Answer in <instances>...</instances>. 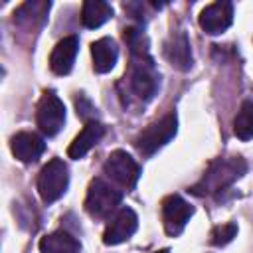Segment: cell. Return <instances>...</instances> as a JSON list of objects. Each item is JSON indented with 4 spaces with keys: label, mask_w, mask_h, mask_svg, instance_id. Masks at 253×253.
<instances>
[{
    "label": "cell",
    "mask_w": 253,
    "mask_h": 253,
    "mask_svg": "<svg viewBox=\"0 0 253 253\" xmlns=\"http://www.w3.org/2000/svg\"><path fill=\"white\" fill-rule=\"evenodd\" d=\"M247 172V162L241 156L217 158L204 172L202 180L192 186L196 196H217L225 192L233 182H237Z\"/></svg>",
    "instance_id": "6da1fadb"
},
{
    "label": "cell",
    "mask_w": 253,
    "mask_h": 253,
    "mask_svg": "<svg viewBox=\"0 0 253 253\" xmlns=\"http://www.w3.org/2000/svg\"><path fill=\"white\" fill-rule=\"evenodd\" d=\"M121 200H123L121 190H117L113 184H109L103 178H95L87 188L83 206L89 215L103 219V217H109L113 211H117V208L121 206Z\"/></svg>",
    "instance_id": "7a4b0ae2"
},
{
    "label": "cell",
    "mask_w": 253,
    "mask_h": 253,
    "mask_svg": "<svg viewBox=\"0 0 253 253\" xmlns=\"http://www.w3.org/2000/svg\"><path fill=\"white\" fill-rule=\"evenodd\" d=\"M176 130H178V119L174 113H168L160 121L148 125L136 136L134 146L142 156H152L154 152H158L166 142H170L176 136Z\"/></svg>",
    "instance_id": "3957f363"
},
{
    "label": "cell",
    "mask_w": 253,
    "mask_h": 253,
    "mask_svg": "<svg viewBox=\"0 0 253 253\" xmlns=\"http://www.w3.org/2000/svg\"><path fill=\"white\" fill-rule=\"evenodd\" d=\"M69 186V170L61 158H51L38 176V192L43 204L57 202Z\"/></svg>",
    "instance_id": "277c9868"
},
{
    "label": "cell",
    "mask_w": 253,
    "mask_h": 253,
    "mask_svg": "<svg viewBox=\"0 0 253 253\" xmlns=\"http://www.w3.org/2000/svg\"><path fill=\"white\" fill-rule=\"evenodd\" d=\"M126 79L130 93L138 101H150L158 89V73L154 69L152 57H132Z\"/></svg>",
    "instance_id": "5b68a950"
},
{
    "label": "cell",
    "mask_w": 253,
    "mask_h": 253,
    "mask_svg": "<svg viewBox=\"0 0 253 253\" xmlns=\"http://www.w3.org/2000/svg\"><path fill=\"white\" fill-rule=\"evenodd\" d=\"M103 172L119 186L130 190L136 186L138 178H140V166L136 164V160L125 152V150H113L109 154V158L103 164Z\"/></svg>",
    "instance_id": "8992f818"
},
{
    "label": "cell",
    "mask_w": 253,
    "mask_h": 253,
    "mask_svg": "<svg viewBox=\"0 0 253 253\" xmlns=\"http://www.w3.org/2000/svg\"><path fill=\"white\" fill-rule=\"evenodd\" d=\"M36 121L45 136H55L61 130L65 123V105L53 91H45L42 95L36 111Z\"/></svg>",
    "instance_id": "52a82bcc"
},
{
    "label": "cell",
    "mask_w": 253,
    "mask_h": 253,
    "mask_svg": "<svg viewBox=\"0 0 253 253\" xmlns=\"http://www.w3.org/2000/svg\"><path fill=\"white\" fill-rule=\"evenodd\" d=\"M194 213V208L178 194H170L162 200V223H164V231L172 237L180 235L186 227V223L190 221Z\"/></svg>",
    "instance_id": "ba28073f"
},
{
    "label": "cell",
    "mask_w": 253,
    "mask_h": 253,
    "mask_svg": "<svg viewBox=\"0 0 253 253\" xmlns=\"http://www.w3.org/2000/svg\"><path fill=\"white\" fill-rule=\"evenodd\" d=\"M136 227H138V217H136L134 210L121 208L109 219L105 233H103V243L105 245H119L126 239H130L132 233L136 231Z\"/></svg>",
    "instance_id": "9c48e42d"
},
{
    "label": "cell",
    "mask_w": 253,
    "mask_h": 253,
    "mask_svg": "<svg viewBox=\"0 0 253 253\" xmlns=\"http://www.w3.org/2000/svg\"><path fill=\"white\" fill-rule=\"evenodd\" d=\"M233 22V6L231 2H213L210 6H206L200 12V28L210 34V36H217L223 34Z\"/></svg>",
    "instance_id": "30bf717a"
},
{
    "label": "cell",
    "mask_w": 253,
    "mask_h": 253,
    "mask_svg": "<svg viewBox=\"0 0 253 253\" xmlns=\"http://www.w3.org/2000/svg\"><path fill=\"white\" fill-rule=\"evenodd\" d=\"M164 57L172 67L180 71H188L192 67V49L186 32L178 30L170 34V38L164 42Z\"/></svg>",
    "instance_id": "8fae6325"
},
{
    "label": "cell",
    "mask_w": 253,
    "mask_h": 253,
    "mask_svg": "<svg viewBox=\"0 0 253 253\" xmlns=\"http://www.w3.org/2000/svg\"><path fill=\"white\" fill-rule=\"evenodd\" d=\"M10 148H12V154L24 162V164H32L36 162L43 150H45V142L40 134L36 132H18L12 136L10 140Z\"/></svg>",
    "instance_id": "7c38bea8"
},
{
    "label": "cell",
    "mask_w": 253,
    "mask_h": 253,
    "mask_svg": "<svg viewBox=\"0 0 253 253\" xmlns=\"http://www.w3.org/2000/svg\"><path fill=\"white\" fill-rule=\"evenodd\" d=\"M79 49V38L77 36H67L59 40L49 55V67L55 75H67L73 67L75 55Z\"/></svg>",
    "instance_id": "4fadbf2b"
},
{
    "label": "cell",
    "mask_w": 253,
    "mask_h": 253,
    "mask_svg": "<svg viewBox=\"0 0 253 253\" xmlns=\"http://www.w3.org/2000/svg\"><path fill=\"white\" fill-rule=\"evenodd\" d=\"M103 134H105V126H103L101 123H97V121H87L85 126L81 128V132L73 138V142H71L69 148H67L69 158H73V160L83 158V156L103 138Z\"/></svg>",
    "instance_id": "5bb4252c"
},
{
    "label": "cell",
    "mask_w": 253,
    "mask_h": 253,
    "mask_svg": "<svg viewBox=\"0 0 253 253\" xmlns=\"http://www.w3.org/2000/svg\"><path fill=\"white\" fill-rule=\"evenodd\" d=\"M91 57H93V67L97 73H107L115 67L117 57H119V47L113 38H101L91 43Z\"/></svg>",
    "instance_id": "9a60e30c"
},
{
    "label": "cell",
    "mask_w": 253,
    "mask_h": 253,
    "mask_svg": "<svg viewBox=\"0 0 253 253\" xmlns=\"http://www.w3.org/2000/svg\"><path fill=\"white\" fill-rule=\"evenodd\" d=\"M79 241L63 229L47 233L40 239V253H79Z\"/></svg>",
    "instance_id": "2e32d148"
},
{
    "label": "cell",
    "mask_w": 253,
    "mask_h": 253,
    "mask_svg": "<svg viewBox=\"0 0 253 253\" xmlns=\"http://www.w3.org/2000/svg\"><path fill=\"white\" fill-rule=\"evenodd\" d=\"M111 18H113V8L103 0H87L81 6V22L89 30L101 28Z\"/></svg>",
    "instance_id": "e0dca14e"
},
{
    "label": "cell",
    "mask_w": 253,
    "mask_h": 253,
    "mask_svg": "<svg viewBox=\"0 0 253 253\" xmlns=\"http://www.w3.org/2000/svg\"><path fill=\"white\" fill-rule=\"evenodd\" d=\"M233 132L239 140L253 138V101H243L233 121Z\"/></svg>",
    "instance_id": "ac0fdd59"
},
{
    "label": "cell",
    "mask_w": 253,
    "mask_h": 253,
    "mask_svg": "<svg viewBox=\"0 0 253 253\" xmlns=\"http://www.w3.org/2000/svg\"><path fill=\"white\" fill-rule=\"evenodd\" d=\"M125 42H126L132 57H150V49H148L150 42L140 28H126L125 30Z\"/></svg>",
    "instance_id": "d6986e66"
},
{
    "label": "cell",
    "mask_w": 253,
    "mask_h": 253,
    "mask_svg": "<svg viewBox=\"0 0 253 253\" xmlns=\"http://www.w3.org/2000/svg\"><path fill=\"white\" fill-rule=\"evenodd\" d=\"M237 235V225L235 223H223V225H215L210 233V243L215 247H223L227 245L233 237Z\"/></svg>",
    "instance_id": "ffe728a7"
},
{
    "label": "cell",
    "mask_w": 253,
    "mask_h": 253,
    "mask_svg": "<svg viewBox=\"0 0 253 253\" xmlns=\"http://www.w3.org/2000/svg\"><path fill=\"white\" fill-rule=\"evenodd\" d=\"M156 253H170L168 249H160V251H156Z\"/></svg>",
    "instance_id": "44dd1931"
}]
</instances>
